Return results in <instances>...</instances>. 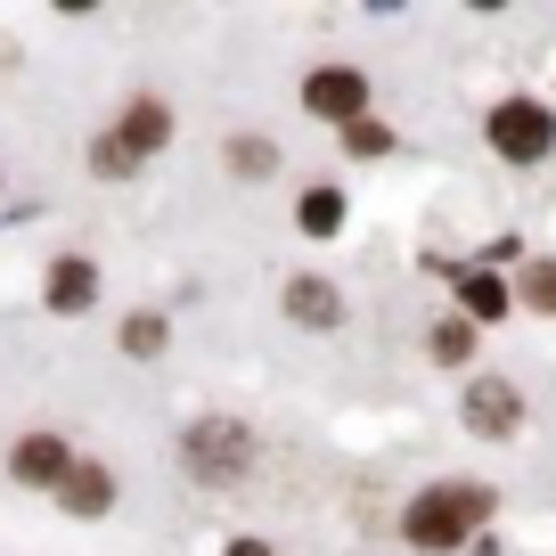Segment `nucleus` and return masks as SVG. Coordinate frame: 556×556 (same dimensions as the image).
I'll return each instance as SVG.
<instances>
[{"label":"nucleus","instance_id":"obj_1","mask_svg":"<svg viewBox=\"0 0 556 556\" xmlns=\"http://www.w3.org/2000/svg\"><path fill=\"white\" fill-rule=\"evenodd\" d=\"M483 516H491L483 483H434V491H417V500H409L401 532H409V548H458V540H475Z\"/></svg>","mask_w":556,"mask_h":556},{"label":"nucleus","instance_id":"obj_2","mask_svg":"<svg viewBox=\"0 0 556 556\" xmlns=\"http://www.w3.org/2000/svg\"><path fill=\"white\" fill-rule=\"evenodd\" d=\"M491 148H500L507 164H540L556 148V123H548V106L540 99H507L500 115H491Z\"/></svg>","mask_w":556,"mask_h":556},{"label":"nucleus","instance_id":"obj_3","mask_svg":"<svg viewBox=\"0 0 556 556\" xmlns=\"http://www.w3.org/2000/svg\"><path fill=\"white\" fill-rule=\"evenodd\" d=\"M245 458H254V434H245V426H229V417H205V426H189V475H205V483H229V475H245Z\"/></svg>","mask_w":556,"mask_h":556},{"label":"nucleus","instance_id":"obj_4","mask_svg":"<svg viewBox=\"0 0 556 556\" xmlns=\"http://www.w3.org/2000/svg\"><path fill=\"white\" fill-rule=\"evenodd\" d=\"M303 106H312V115H328V123H361L368 83H361L352 66H319L312 83H303Z\"/></svg>","mask_w":556,"mask_h":556},{"label":"nucleus","instance_id":"obj_5","mask_svg":"<svg viewBox=\"0 0 556 556\" xmlns=\"http://www.w3.org/2000/svg\"><path fill=\"white\" fill-rule=\"evenodd\" d=\"M9 467H17V483H66L74 458H66V442H58V434H25L17 451H9Z\"/></svg>","mask_w":556,"mask_h":556},{"label":"nucleus","instance_id":"obj_6","mask_svg":"<svg viewBox=\"0 0 556 556\" xmlns=\"http://www.w3.org/2000/svg\"><path fill=\"white\" fill-rule=\"evenodd\" d=\"M467 426H475V434H507V426H516V384L483 377V384L467 393Z\"/></svg>","mask_w":556,"mask_h":556},{"label":"nucleus","instance_id":"obj_7","mask_svg":"<svg viewBox=\"0 0 556 556\" xmlns=\"http://www.w3.org/2000/svg\"><path fill=\"white\" fill-rule=\"evenodd\" d=\"M90 295H99V270L83 254H58L50 262V312H83Z\"/></svg>","mask_w":556,"mask_h":556},{"label":"nucleus","instance_id":"obj_8","mask_svg":"<svg viewBox=\"0 0 556 556\" xmlns=\"http://www.w3.org/2000/svg\"><path fill=\"white\" fill-rule=\"evenodd\" d=\"M58 491H66V507H74V516H106V500H115L106 467H90V458H74V467H66V483H58Z\"/></svg>","mask_w":556,"mask_h":556},{"label":"nucleus","instance_id":"obj_9","mask_svg":"<svg viewBox=\"0 0 556 556\" xmlns=\"http://www.w3.org/2000/svg\"><path fill=\"white\" fill-rule=\"evenodd\" d=\"M287 312H295L303 328H336L344 303H336V287H319V278H295V287H287Z\"/></svg>","mask_w":556,"mask_h":556},{"label":"nucleus","instance_id":"obj_10","mask_svg":"<svg viewBox=\"0 0 556 556\" xmlns=\"http://www.w3.org/2000/svg\"><path fill=\"white\" fill-rule=\"evenodd\" d=\"M164 131H173V115H164L156 99L123 106V148H131V156H148V148H164Z\"/></svg>","mask_w":556,"mask_h":556},{"label":"nucleus","instance_id":"obj_11","mask_svg":"<svg viewBox=\"0 0 556 556\" xmlns=\"http://www.w3.org/2000/svg\"><path fill=\"white\" fill-rule=\"evenodd\" d=\"M458 295H467L475 319H500L507 312V295H500V278H491V270H458Z\"/></svg>","mask_w":556,"mask_h":556},{"label":"nucleus","instance_id":"obj_12","mask_svg":"<svg viewBox=\"0 0 556 556\" xmlns=\"http://www.w3.org/2000/svg\"><path fill=\"white\" fill-rule=\"evenodd\" d=\"M303 229H312V238H336V229H344V197L312 189V197H303Z\"/></svg>","mask_w":556,"mask_h":556},{"label":"nucleus","instance_id":"obj_13","mask_svg":"<svg viewBox=\"0 0 556 556\" xmlns=\"http://www.w3.org/2000/svg\"><path fill=\"white\" fill-rule=\"evenodd\" d=\"M523 303H532V312H556V262H532V270H523Z\"/></svg>","mask_w":556,"mask_h":556},{"label":"nucleus","instance_id":"obj_14","mask_svg":"<svg viewBox=\"0 0 556 556\" xmlns=\"http://www.w3.org/2000/svg\"><path fill=\"white\" fill-rule=\"evenodd\" d=\"M344 148H361V156H384V148H393V131H384V123H344Z\"/></svg>","mask_w":556,"mask_h":556},{"label":"nucleus","instance_id":"obj_15","mask_svg":"<svg viewBox=\"0 0 556 556\" xmlns=\"http://www.w3.org/2000/svg\"><path fill=\"white\" fill-rule=\"evenodd\" d=\"M467 352H475V328H467V319L434 328V361H467Z\"/></svg>","mask_w":556,"mask_h":556},{"label":"nucleus","instance_id":"obj_16","mask_svg":"<svg viewBox=\"0 0 556 556\" xmlns=\"http://www.w3.org/2000/svg\"><path fill=\"white\" fill-rule=\"evenodd\" d=\"M123 352H164V319H148V312H139L131 328H123Z\"/></svg>","mask_w":556,"mask_h":556},{"label":"nucleus","instance_id":"obj_17","mask_svg":"<svg viewBox=\"0 0 556 556\" xmlns=\"http://www.w3.org/2000/svg\"><path fill=\"white\" fill-rule=\"evenodd\" d=\"M238 173H270V148H262V139H238Z\"/></svg>","mask_w":556,"mask_h":556},{"label":"nucleus","instance_id":"obj_18","mask_svg":"<svg viewBox=\"0 0 556 556\" xmlns=\"http://www.w3.org/2000/svg\"><path fill=\"white\" fill-rule=\"evenodd\" d=\"M131 164H139V156L123 148V139H106V148H99V173H131Z\"/></svg>","mask_w":556,"mask_h":556},{"label":"nucleus","instance_id":"obj_19","mask_svg":"<svg viewBox=\"0 0 556 556\" xmlns=\"http://www.w3.org/2000/svg\"><path fill=\"white\" fill-rule=\"evenodd\" d=\"M229 556H270V548H262V540H238V548H229Z\"/></svg>","mask_w":556,"mask_h":556}]
</instances>
